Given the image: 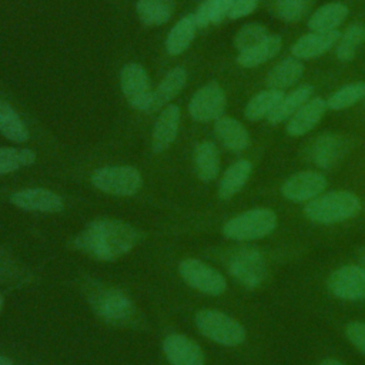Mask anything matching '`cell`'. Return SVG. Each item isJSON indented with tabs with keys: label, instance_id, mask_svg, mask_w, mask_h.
I'll return each instance as SVG.
<instances>
[{
	"label": "cell",
	"instance_id": "cell-1",
	"mask_svg": "<svg viewBox=\"0 0 365 365\" xmlns=\"http://www.w3.org/2000/svg\"><path fill=\"white\" fill-rule=\"evenodd\" d=\"M140 241L141 232L128 222L97 218L74 238V245L96 259L114 261L131 251Z\"/></svg>",
	"mask_w": 365,
	"mask_h": 365
},
{
	"label": "cell",
	"instance_id": "cell-2",
	"mask_svg": "<svg viewBox=\"0 0 365 365\" xmlns=\"http://www.w3.org/2000/svg\"><path fill=\"white\" fill-rule=\"evenodd\" d=\"M362 208L361 200L351 191L322 192L304 207L308 220L318 224H335L351 220L359 214Z\"/></svg>",
	"mask_w": 365,
	"mask_h": 365
},
{
	"label": "cell",
	"instance_id": "cell-3",
	"mask_svg": "<svg viewBox=\"0 0 365 365\" xmlns=\"http://www.w3.org/2000/svg\"><path fill=\"white\" fill-rule=\"evenodd\" d=\"M277 214L269 208H251L244 211L222 227V234L235 241H252L269 235L277 228Z\"/></svg>",
	"mask_w": 365,
	"mask_h": 365
},
{
	"label": "cell",
	"instance_id": "cell-4",
	"mask_svg": "<svg viewBox=\"0 0 365 365\" xmlns=\"http://www.w3.org/2000/svg\"><path fill=\"white\" fill-rule=\"evenodd\" d=\"M195 325L204 336L224 346L241 345L247 336L245 328L237 319L217 309L198 311Z\"/></svg>",
	"mask_w": 365,
	"mask_h": 365
},
{
	"label": "cell",
	"instance_id": "cell-5",
	"mask_svg": "<svg viewBox=\"0 0 365 365\" xmlns=\"http://www.w3.org/2000/svg\"><path fill=\"white\" fill-rule=\"evenodd\" d=\"M93 185L110 195L128 197L134 195L143 184V178L138 170L128 165L103 167L93 173Z\"/></svg>",
	"mask_w": 365,
	"mask_h": 365
},
{
	"label": "cell",
	"instance_id": "cell-6",
	"mask_svg": "<svg viewBox=\"0 0 365 365\" xmlns=\"http://www.w3.org/2000/svg\"><path fill=\"white\" fill-rule=\"evenodd\" d=\"M90 302L96 314L113 325L130 324L135 314L133 301L117 288H100L91 297Z\"/></svg>",
	"mask_w": 365,
	"mask_h": 365
},
{
	"label": "cell",
	"instance_id": "cell-7",
	"mask_svg": "<svg viewBox=\"0 0 365 365\" xmlns=\"http://www.w3.org/2000/svg\"><path fill=\"white\" fill-rule=\"evenodd\" d=\"M228 272L245 288L259 287L267 277V262L257 248L244 247L237 250L228 259Z\"/></svg>",
	"mask_w": 365,
	"mask_h": 365
},
{
	"label": "cell",
	"instance_id": "cell-8",
	"mask_svg": "<svg viewBox=\"0 0 365 365\" xmlns=\"http://www.w3.org/2000/svg\"><path fill=\"white\" fill-rule=\"evenodd\" d=\"M120 87L127 103L138 111H150L154 90L145 68L138 63H127L120 71Z\"/></svg>",
	"mask_w": 365,
	"mask_h": 365
},
{
	"label": "cell",
	"instance_id": "cell-9",
	"mask_svg": "<svg viewBox=\"0 0 365 365\" xmlns=\"http://www.w3.org/2000/svg\"><path fill=\"white\" fill-rule=\"evenodd\" d=\"M178 272L187 285L200 292L221 295L227 289V281L222 274L200 259L188 258L181 261Z\"/></svg>",
	"mask_w": 365,
	"mask_h": 365
},
{
	"label": "cell",
	"instance_id": "cell-10",
	"mask_svg": "<svg viewBox=\"0 0 365 365\" xmlns=\"http://www.w3.org/2000/svg\"><path fill=\"white\" fill-rule=\"evenodd\" d=\"M227 106V96L224 88L211 81L200 87L188 103V113L192 120L198 123H208L222 117Z\"/></svg>",
	"mask_w": 365,
	"mask_h": 365
},
{
	"label": "cell",
	"instance_id": "cell-11",
	"mask_svg": "<svg viewBox=\"0 0 365 365\" xmlns=\"http://www.w3.org/2000/svg\"><path fill=\"white\" fill-rule=\"evenodd\" d=\"M351 150L348 137L335 133H324L318 135L308 148L311 161L321 170L335 168Z\"/></svg>",
	"mask_w": 365,
	"mask_h": 365
},
{
	"label": "cell",
	"instance_id": "cell-12",
	"mask_svg": "<svg viewBox=\"0 0 365 365\" xmlns=\"http://www.w3.org/2000/svg\"><path fill=\"white\" fill-rule=\"evenodd\" d=\"M329 292L344 301L365 299V268L362 265H344L335 269L327 281Z\"/></svg>",
	"mask_w": 365,
	"mask_h": 365
},
{
	"label": "cell",
	"instance_id": "cell-13",
	"mask_svg": "<svg viewBox=\"0 0 365 365\" xmlns=\"http://www.w3.org/2000/svg\"><path fill=\"white\" fill-rule=\"evenodd\" d=\"M327 188V178L318 171H299L288 177L281 185L284 198L294 202H308Z\"/></svg>",
	"mask_w": 365,
	"mask_h": 365
},
{
	"label": "cell",
	"instance_id": "cell-14",
	"mask_svg": "<svg viewBox=\"0 0 365 365\" xmlns=\"http://www.w3.org/2000/svg\"><path fill=\"white\" fill-rule=\"evenodd\" d=\"M10 201L13 205L38 212H60L64 208L61 197L47 188H26L11 194Z\"/></svg>",
	"mask_w": 365,
	"mask_h": 365
},
{
	"label": "cell",
	"instance_id": "cell-15",
	"mask_svg": "<svg viewBox=\"0 0 365 365\" xmlns=\"http://www.w3.org/2000/svg\"><path fill=\"white\" fill-rule=\"evenodd\" d=\"M163 351L171 365L205 364V356L200 345L181 334H170L163 342Z\"/></svg>",
	"mask_w": 365,
	"mask_h": 365
},
{
	"label": "cell",
	"instance_id": "cell-16",
	"mask_svg": "<svg viewBox=\"0 0 365 365\" xmlns=\"http://www.w3.org/2000/svg\"><path fill=\"white\" fill-rule=\"evenodd\" d=\"M180 108L174 104H168L161 110L151 134V148L154 153H161L174 143L180 130Z\"/></svg>",
	"mask_w": 365,
	"mask_h": 365
},
{
	"label": "cell",
	"instance_id": "cell-17",
	"mask_svg": "<svg viewBox=\"0 0 365 365\" xmlns=\"http://www.w3.org/2000/svg\"><path fill=\"white\" fill-rule=\"evenodd\" d=\"M341 37L339 30L312 31L299 37L291 47V53L298 60H309L319 57L336 46Z\"/></svg>",
	"mask_w": 365,
	"mask_h": 365
},
{
	"label": "cell",
	"instance_id": "cell-18",
	"mask_svg": "<svg viewBox=\"0 0 365 365\" xmlns=\"http://www.w3.org/2000/svg\"><path fill=\"white\" fill-rule=\"evenodd\" d=\"M327 101L314 97L309 98L289 120L287 124V133L292 137H299L311 131L324 117L327 111Z\"/></svg>",
	"mask_w": 365,
	"mask_h": 365
},
{
	"label": "cell",
	"instance_id": "cell-19",
	"mask_svg": "<svg viewBox=\"0 0 365 365\" xmlns=\"http://www.w3.org/2000/svg\"><path fill=\"white\" fill-rule=\"evenodd\" d=\"M214 130L222 145L232 153H241L250 144V134L247 128L232 117L222 115L215 120Z\"/></svg>",
	"mask_w": 365,
	"mask_h": 365
},
{
	"label": "cell",
	"instance_id": "cell-20",
	"mask_svg": "<svg viewBox=\"0 0 365 365\" xmlns=\"http://www.w3.org/2000/svg\"><path fill=\"white\" fill-rule=\"evenodd\" d=\"M197 29H198V23L194 13L180 19L167 34V38H165L167 53L170 56H178L184 53L190 47L191 41L194 40Z\"/></svg>",
	"mask_w": 365,
	"mask_h": 365
},
{
	"label": "cell",
	"instance_id": "cell-21",
	"mask_svg": "<svg viewBox=\"0 0 365 365\" xmlns=\"http://www.w3.org/2000/svg\"><path fill=\"white\" fill-rule=\"evenodd\" d=\"M188 74L184 67H174L160 81L153 94V106L150 111H155L174 100L185 87Z\"/></svg>",
	"mask_w": 365,
	"mask_h": 365
},
{
	"label": "cell",
	"instance_id": "cell-22",
	"mask_svg": "<svg viewBox=\"0 0 365 365\" xmlns=\"http://www.w3.org/2000/svg\"><path fill=\"white\" fill-rule=\"evenodd\" d=\"M304 74V64L297 57H285L278 61L274 68L267 76V86L268 88L274 90H285L302 77Z\"/></svg>",
	"mask_w": 365,
	"mask_h": 365
},
{
	"label": "cell",
	"instance_id": "cell-23",
	"mask_svg": "<svg viewBox=\"0 0 365 365\" xmlns=\"http://www.w3.org/2000/svg\"><path fill=\"white\" fill-rule=\"evenodd\" d=\"M282 48V38L278 34H271L264 41L255 44L251 48L238 53L237 63L244 68L258 67L272 57H275Z\"/></svg>",
	"mask_w": 365,
	"mask_h": 365
},
{
	"label": "cell",
	"instance_id": "cell-24",
	"mask_svg": "<svg viewBox=\"0 0 365 365\" xmlns=\"http://www.w3.org/2000/svg\"><path fill=\"white\" fill-rule=\"evenodd\" d=\"M314 93L312 84H301L289 94L284 96L272 113L267 117L271 124H278L285 120H289L311 97Z\"/></svg>",
	"mask_w": 365,
	"mask_h": 365
},
{
	"label": "cell",
	"instance_id": "cell-25",
	"mask_svg": "<svg viewBox=\"0 0 365 365\" xmlns=\"http://www.w3.org/2000/svg\"><path fill=\"white\" fill-rule=\"evenodd\" d=\"M252 173V164L248 160H238L232 163L224 173L220 185L218 195L221 200H230L238 194L247 184Z\"/></svg>",
	"mask_w": 365,
	"mask_h": 365
},
{
	"label": "cell",
	"instance_id": "cell-26",
	"mask_svg": "<svg viewBox=\"0 0 365 365\" xmlns=\"http://www.w3.org/2000/svg\"><path fill=\"white\" fill-rule=\"evenodd\" d=\"M348 16V7L339 1H331L321 6L309 17L308 26L312 31H332L345 21Z\"/></svg>",
	"mask_w": 365,
	"mask_h": 365
},
{
	"label": "cell",
	"instance_id": "cell-27",
	"mask_svg": "<svg viewBox=\"0 0 365 365\" xmlns=\"http://www.w3.org/2000/svg\"><path fill=\"white\" fill-rule=\"evenodd\" d=\"M138 19L145 26H161L167 23L175 10L174 0H137Z\"/></svg>",
	"mask_w": 365,
	"mask_h": 365
},
{
	"label": "cell",
	"instance_id": "cell-28",
	"mask_svg": "<svg viewBox=\"0 0 365 365\" xmlns=\"http://www.w3.org/2000/svg\"><path fill=\"white\" fill-rule=\"evenodd\" d=\"M195 171L201 181H212L220 171V154L218 148L211 141H202L197 145L194 154Z\"/></svg>",
	"mask_w": 365,
	"mask_h": 365
},
{
	"label": "cell",
	"instance_id": "cell-29",
	"mask_svg": "<svg viewBox=\"0 0 365 365\" xmlns=\"http://www.w3.org/2000/svg\"><path fill=\"white\" fill-rule=\"evenodd\" d=\"M284 91L268 88L255 94L245 106L244 115L250 121H258L264 117H268L272 110L278 106V103L284 97Z\"/></svg>",
	"mask_w": 365,
	"mask_h": 365
},
{
	"label": "cell",
	"instance_id": "cell-30",
	"mask_svg": "<svg viewBox=\"0 0 365 365\" xmlns=\"http://www.w3.org/2000/svg\"><path fill=\"white\" fill-rule=\"evenodd\" d=\"M0 133L13 143L29 140V130L17 111L3 98H0Z\"/></svg>",
	"mask_w": 365,
	"mask_h": 365
},
{
	"label": "cell",
	"instance_id": "cell-31",
	"mask_svg": "<svg viewBox=\"0 0 365 365\" xmlns=\"http://www.w3.org/2000/svg\"><path fill=\"white\" fill-rule=\"evenodd\" d=\"M365 41V26L362 23H352L349 24L336 43V57L341 61H351L354 60L356 50Z\"/></svg>",
	"mask_w": 365,
	"mask_h": 365
},
{
	"label": "cell",
	"instance_id": "cell-32",
	"mask_svg": "<svg viewBox=\"0 0 365 365\" xmlns=\"http://www.w3.org/2000/svg\"><path fill=\"white\" fill-rule=\"evenodd\" d=\"M234 1L235 0H204L194 13L198 27L204 29L224 20L230 14Z\"/></svg>",
	"mask_w": 365,
	"mask_h": 365
},
{
	"label": "cell",
	"instance_id": "cell-33",
	"mask_svg": "<svg viewBox=\"0 0 365 365\" xmlns=\"http://www.w3.org/2000/svg\"><path fill=\"white\" fill-rule=\"evenodd\" d=\"M365 97V81H354L342 86L334 91L327 101V107L331 110H344Z\"/></svg>",
	"mask_w": 365,
	"mask_h": 365
},
{
	"label": "cell",
	"instance_id": "cell-34",
	"mask_svg": "<svg viewBox=\"0 0 365 365\" xmlns=\"http://www.w3.org/2000/svg\"><path fill=\"white\" fill-rule=\"evenodd\" d=\"M36 153L31 148L0 147V174H9L20 167L31 165L36 161Z\"/></svg>",
	"mask_w": 365,
	"mask_h": 365
},
{
	"label": "cell",
	"instance_id": "cell-35",
	"mask_svg": "<svg viewBox=\"0 0 365 365\" xmlns=\"http://www.w3.org/2000/svg\"><path fill=\"white\" fill-rule=\"evenodd\" d=\"M269 36H271V33L265 26H262L259 23H248V24H244L237 31V34L234 37V46L240 53V51L251 48L255 44L264 41Z\"/></svg>",
	"mask_w": 365,
	"mask_h": 365
},
{
	"label": "cell",
	"instance_id": "cell-36",
	"mask_svg": "<svg viewBox=\"0 0 365 365\" xmlns=\"http://www.w3.org/2000/svg\"><path fill=\"white\" fill-rule=\"evenodd\" d=\"M309 7V0H274L277 16L285 23L301 20Z\"/></svg>",
	"mask_w": 365,
	"mask_h": 365
},
{
	"label": "cell",
	"instance_id": "cell-37",
	"mask_svg": "<svg viewBox=\"0 0 365 365\" xmlns=\"http://www.w3.org/2000/svg\"><path fill=\"white\" fill-rule=\"evenodd\" d=\"M345 334L349 342L362 354H365V322L351 321L345 327Z\"/></svg>",
	"mask_w": 365,
	"mask_h": 365
},
{
	"label": "cell",
	"instance_id": "cell-38",
	"mask_svg": "<svg viewBox=\"0 0 365 365\" xmlns=\"http://www.w3.org/2000/svg\"><path fill=\"white\" fill-rule=\"evenodd\" d=\"M258 1L259 0H235L228 17L232 20H237V19H242V17L251 14L257 9Z\"/></svg>",
	"mask_w": 365,
	"mask_h": 365
},
{
	"label": "cell",
	"instance_id": "cell-39",
	"mask_svg": "<svg viewBox=\"0 0 365 365\" xmlns=\"http://www.w3.org/2000/svg\"><path fill=\"white\" fill-rule=\"evenodd\" d=\"M318 365H344V364L335 358H327V359L321 361Z\"/></svg>",
	"mask_w": 365,
	"mask_h": 365
},
{
	"label": "cell",
	"instance_id": "cell-40",
	"mask_svg": "<svg viewBox=\"0 0 365 365\" xmlns=\"http://www.w3.org/2000/svg\"><path fill=\"white\" fill-rule=\"evenodd\" d=\"M0 365H13V361L7 356H3L0 355Z\"/></svg>",
	"mask_w": 365,
	"mask_h": 365
},
{
	"label": "cell",
	"instance_id": "cell-41",
	"mask_svg": "<svg viewBox=\"0 0 365 365\" xmlns=\"http://www.w3.org/2000/svg\"><path fill=\"white\" fill-rule=\"evenodd\" d=\"M361 259H362V267L365 268V250L362 251V255H361Z\"/></svg>",
	"mask_w": 365,
	"mask_h": 365
},
{
	"label": "cell",
	"instance_id": "cell-42",
	"mask_svg": "<svg viewBox=\"0 0 365 365\" xmlns=\"http://www.w3.org/2000/svg\"><path fill=\"white\" fill-rule=\"evenodd\" d=\"M1 307H3V297L0 295V311H1Z\"/></svg>",
	"mask_w": 365,
	"mask_h": 365
}]
</instances>
